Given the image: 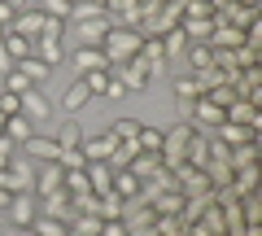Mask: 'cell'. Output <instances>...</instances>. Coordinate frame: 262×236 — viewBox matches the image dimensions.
I'll return each instance as SVG.
<instances>
[{
    "mask_svg": "<svg viewBox=\"0 0 262 236\" xmlns=\"http://www.w3.org/2000/svg\"><path fill=\"white\" fill-rule=\"evenodd\" d=\"M140 39H144V31H136V27H110L105 31V39H101V53H105V66H122V61H131V57L140 53Z\"/></svg>",
    "mask_w": 262,
    "mask_h": 236,
    "instance_id": "cell-1",
    "label": "cell"
},
{
    "mask_svg": "<svg viewBox=\"0 0 262 236\" xmlns=\"http://www.w3.org/2000/svg\"><path fill=\"white\" fill-rule=\"evenodd\" d=\"M188 136H192V123H175L170 132H162V153H158V162H162L166 170L184 166V149H188Z\"/></svg>",
    "mask_w": 262,
    "mask_h": 236,
    "instance_id": "cell-2",
    "label": "cell"
},
{
    "mask_svg": "<svg viewBox=\"0 0 262 236\" xmlns=\"http://www.w3.org/2000/svg\"><path fill=\"white\" fill-rule=\"evenodd\" d=\"M5 184H9V192H35V162L22 149L13 153V162L5 166Z\"/></svg>",
    "mask_w": 262,
    "mask_h": 236,
    "instance_id": "cell-3",
    "label": "cell"
},
{
    "mask_svg": "<svg viewBox=\"0 0 262 236\" xmlns=\"http://www.w3.org/2000/svg\"><path fill=\"white\" fill-rule=\"evenodd\" d=\"M114 79H118L127 92H140V88H149L153 83V70H149V61H140V57H131V61H122V66H114L110 70Z\"/></svg>",
    "mask_w": 262,
    "mask_h": 236,
    "instance_id": "cell-4",
    "label": "cell"
},
{
    "mask_svg": "<svg viewBox=\"0 0 262 236\" xmlns=\"http://www.w3.org/2000/svg\"><path fill=\"white\" fill-rule=\"evenodd\" d=\"M223 118H227V110H223V105H214L210 96H196V101H192V118H188V123H192V127H201V132H214V127L223 123Z\"/></svg>",
    "mask_w": 262,
    "mask_h": 236,
    "instance_id": "cell-5",
    "label": "cell"
},
{
    "mask_svg": "<svg viewBox=\"0 0 262 236\" xmlns=\"http://www.w3.org/2000/svg\"><path fill=\"white\" fill-rule=\"evenodd\" d=\"M122 223H127V236H158V210H153V206L127 210Z\"/></svg>",
    "mask_w": 262,
    "mask_h": 236,
    "instance_id": "cell-6",
    "label": "cell"
},
{
    "mask_svg": "<svg viewBox=\"0 0 262 236\" xmlns=\"http://www.w3.org/2000/svg\"><path fill=\"white\" fill-rule=\"evenodd\" d=\"M223 123H241V127H249V132H258L262 127V110L253 101H245V96H236L232 105H227V118Z\"/></svg>",
    "mask_w": 262,
    "mask_h": 236,
    "instance_id": "cell-7",
    "label": "cell"
},
{
    "mask_svg": "<svg viewBox=\"0 0 262 236\" xmlns=\"http://www.w3.org/2000/svg\"><path fill=\"white\" fill-rule=\"evenodd\" d=\"M5 31H13V35H27V39H35L39 31H44V13L35 9V5H27V9H18L13 13V22Z\"/></svg>",
    "mask_w": 262,
    "mask_h": 236,
    "instance_id": "cell-8",
    "label": "cell"
},
{
    "mask_svg": "<svg viewBox=\"0 0 262 236\" xmlns=\"http://www.w3.org/2000/svg\"><path fill=\"white\" fill-rule=\"evenodd\" d=\"M61 184H66V170L57 166V162H44V166H35V197L61 192Z\"/></svg>",
    "mask_w": 262,
    "mask_h": 236,
    "instance_id": "cell-9",
    "label": "cell"
},
{
    "mask_svg": "<svg viewBox=\"0 0 262 236\" xmlns=\"http://www.w3.org/2000/svg\"><path fill=\"white\" fill-rule=\"evenodd\" d=\"M184 162H188V166H196V170H206V162H210V136L201 132V127H192V136H188Z\"/></svg>",
    "mask_w": 262,
    "mask_h": 236,
    "instance_id": "cell-10",
    "label": "cell"
},
{
    "mask_svg": "<svg viewBox=\"0 0 262 236\" xmlns=\"http://www.w3.org/2000/svg\"><path fill=\"white\" fill-rule=\"evenodd\" d=\"M39 214V197H35V192H13V201H9V219H13V223H31V219H35Z\"/></svg>",
    "mask_w": 262,
    "mask_h": 236,
    "instance_id": "cell-11",
    "label": "cell"
},
{
    "mask_svg": "<svg viewBox=\"0 0 262 236\" xmlns=\"http://www.w3.org/2000/svg\"><path fill=\"white\" fill-rule=\"evenodd\" d=\"M18 149L27 153L31 162H57V153H61L53 136H31V140H27V144H18Z\"/></svg>",
    "mask_w": 262,
    "mask_h": 236,
    "instance_id": "cell-12",
    "label": "cell"
},
{
    "mask_svg": "<svg viewBox=\"0 0 262 236\" xmlns=\"http://www.w3.org/2000/svg\"><path fill=\"white\" fill-rule=\"evenodd\" d=\"M39 214H53V219H75V206H70V192H48V197H39Z\"/></svg>",
    "mask_w": 262,
    "mask_h": 236,
    "instance_id": "cell-13",
    "label": "cell"
},
{
    "mask_svg": "<svg viewBox=\"0 0 262 236\" xmlns=\"http://www.w3.org/2000/svg\"><path fill=\"white\" fill-rule=\"evenodd\" d=\"M88 184H92L96 197L114 192V166H110V162H88Z\"/></svg>",
    "mask_w": 262,
    "mask_h": 236,
    "instance_id": "cell-14",
    "label": "cell"
},
{
    "mask_svg": "<svg viewBox=\"0 0 262 236\" xmlns=\"http://www.w3.org/2000/svg\"><path fill=\"white\" fill-rule=\"evenodd\" d=\"M105 31H110V18H88V22H79V48H101Z\"/></svg>",
    "mask_w": 262,
    "mask_h": 236,
    "instance_id": "cell-15",
    "label": "cell"
},
{
    "mask_svg": "<svg viewBox=\"0 0 262 236\" xmlns=\"http://www.w3.org/2000/svg\"><path fill=\"white\" fill-rule=\"evenodd\" d=\"M214 140L227 144V149H236V144H245V140H258V132H249V127H241V123H219Z\"/></svg>",
    "mask_w": 262,
    "mask_h": 236,
    "instance_id": "cell-16",
    "label": "cell"
},
{
    "mask_svg": "<svg viewBox=\"0 0 262 236\" xmlns=\"http://www.w3.org/2000/svg\"><path fill=\"white\" fill-rule=\"evenodd\" d=\"M79 149H83L88 162H110L114 140H110V132H105V136H83V144H79Z\"/></svg>",
    "mask_w": 262,
    "mask_h": 236,
    "instance_id": "cell-17",
    "label": "cell"
},
{
    "mask_svg": "<svg viewBox=\"0 0 262 236\" xmlns=\"http://www.w3.org/2000/svg\"><path fill=\"white\" fill-rule=\"evenodd\" d=\"M184 61H188L192 75H196V70H210V66H214V48H210V44H188L184 48Z\"/></svg>",
    "mask_w": 262,
    "mask_h": 236,
    "instance_id": "cell-18",
    "label": "cell"
},
{
    "mask_svg": "<svg viewBox=\"0 0 262 236\" xmlns=\"http://www.w3.org/2000/svg\"><path fill=\"white\" fill-rule=\"evenodd\" d=\"M5 136H9L13 144H27L31 136H35V127H31L27 114H9V118H5Z\"/></svg>",
    "mask_w": 262,
    "mask_h": 236,
    "instance_id": "cell-19",
    "label": "cell"
},
{
    "mask_svg": "<svg viewBox=\"0 0 262 236\" xmlns=\"http://www.w3.org/2000/svg\"><path fill=\"white\" fill-rule=\"evenodd\" d=\"M179 27H184L188 44H210V31H214V18H184Z\"/></svg>",
    "mask_w": 262,
    "mask_h": 236,
    "instance_id": "cell-20",
    "label": "cell"
},
{
    "mask_svg": "<svg viewBox=\"0 0 262 236\" xmlns=\"http://www.w3.org/2000/svg\"><path fill=\"white\" fill-rule=\"evenodd\" d=\"M88 101H92V92H88V83H83V79H75V83L66 88V96H61V110H66V114H79V110H83Z\"/></svg>",
    "mask_w": 262,
    "mask_h": 236,
    "instance_id": "cell-21",
    "label": "cell"
},
{
    "mask_svg": "<svg viewBox=\"0 0 262 236\" xmlns=\"http://www.w3.org/2000/svg\"><path fill=\"white\" fill-rule=\"evenodd\" d=\"M22 114L35 123V118H48V114H53V105H48L44 92H35V88H31V92H22Z\"/></svg>",
    "mask_w": 262,
    "mask_h": 236,
    "instance_id": "cell-22",
    "label": "cell"
},
{
    "mask_svg": "<svg viewBox=\"0 0 262 236\" xmlns=\"http://www.w3.org/2000/svg\"><path fill=\"white\" fill-rule=\"evenodd\" d=\"M227 166L241 170V166H258V140H245L236 149H227Z\"/></svg>",
    "mask_w": 262,
    "mask_h": 236,
    "instance_id": "cell-23",
    "label": "cell"
},
{
    "mask_svg": "<svg viewBox=\"0 0 262 236\" xmlns=\"http://www.w3.org/2000/svg\"><path fill=\"white\" fill-rule=\"evenodd\" d=\"M31 53H35V57H39V61H44L48 70H53L57 61H61V57H66V53H61V39H48V35H35V48H31Z\"/></svg>",
    "mask_w": 262,
    "mask_h": 236,
    "instance_id": "cell-24",
    "label": "cell"
},
{
    "mask_svg": "<svg viewBox=\"0 0 262 236\" xmlns=\"http://www.w3.org/2000/svg\"><path fill=\"white\" fill-rule=\"evenodd\" d=\"M53 140H57V149H79V144H83V127H79L75 118H66V123L57 127Z\"/></svg>",
    "mask_w": 262,
    "mask_h": 236,
    "instance_id": "cell-25",
    "label": "cell"
},
{
    "mask_svg": "<svg viewBox=\"0 0 262 236\" xmlns=\"http://www.w3.org/2000/svg\"><path fill=\"white\" fill-rule=\"evenodd\" d=\"M158 166H162V162H158V153H136V158H131V175H136V180H153V175H158Z\"/></svg>",
    "mask_w": 262,
    "mask_h": 236,
    "instance_id": "cell-26",
    "label": "cell"
},
{
    "mask_svg": "<svg viewBox=\"0 0 262 236\" xmlns=\"http://www.w3.org/2000/svg\"><path fill=\"white\" fill-rule=\"evenodd\" d=\"M31 227H35V236H70V223L66 219H53V214H35Z\"/></svg>",
    "mask_w": 262,
    "mask_h": 236,
    "instance_id": "cell-27",
    "label": "cell"
},
{
    "mask_svg": "<svg viewBox=\"0 0 262 236\" xmlns=\"http://www.w3.org/2000/svg\"><path fill=\"white\" fill-rule=\"evenodd\" d=\"M75 66H79V75H88V70H110L101 48H75Z\"/></svg>",
    "mask_w": 262,
    "mask_h": 236,
    "instance_id": "cell-28",
    "label": "cell"
},
{
    "mask_svg": "<svg viewBox=\"0 0 262 236\" xmlns=\"http://www.w3.org/2000/svg\"><path fill=\"white\" fill-rule=\"evenodd\" d=\"M105 219L101 214H75L70 219V236H101Z\"/></svg>",
    "mask_w": 262,
    "mask_h": 236,
    "instance_id": "cell-29",
    "label": "cell"
},
{
    "mask_svg": "<svg viewBox=\"0 0 262 236\" xmlns=\"http://www.w3.org/2000/svg\"><path fill=\"white\" fill-rule=\"evenodd\" d=\"M196 223L206 227L210 236H223V232H227V227H223V206H219V201H210V206L201 210V219H196Z\"/></svg>",
    "mask_w": 262,
    "mask_h": 236,
    "instance_id": "cell-30",
    "label": "cell"
},
{
    "mask_svg": "<svg viewBox=\"0 0 262 236\" xmlns=\"http://www.w3.org/2000/svg\"><path fill=\"white\" fill-rule=\"evenodd\" d=\"M5 53L13 57V61H22V57H31V48H35V39H27V35H13V31H5Z\"/></svg>",
    "mask_w": 262,
    "mask_h": 236,
    "instance_id": "cell-31",
    "label": "cell"
},
{
    "mask_svg": "<svg viewBox=\"0 0 262 236\" xmlns=\"http://www.w3.org/2000/svg\"><path fill=\"white\" fill-rule=\"evenodd\" d=\"M140 192V180L131 175V170H114V197H122V201H131Z\"/></svg>",
    "mask_w": 262,
    "mask_h": 236,
    "instance_id": "cell-32",
    "label": "cell"
},
{
    "mask_svg": "<svg viewBox=\"0 0 262 236\" xmlns=\"http://www.w3.org/2000/svg\"><path fill=\"white\" fill-rule=\"evenodd\" d=\"M13 70H18V75H27L31 83H44V79H48V66H44V61H39L35 53H31V57H22V61H18V66H13Z\"/></svg>",
    "mask_w": 262,
    "mask_h": 236,
    "instance_id": "cell-33",
    "label": "cell"
},
{
    "mask_svg": "<svg viewBox=\"0 0 262 236\" xmlns=\"http://www.w3.org/2000/svg\"><path fill=\"white\" fill-rule=\"evenodd\" d=\"M79 79L88 83V92H92V96H105V92H110V83H114L110 70H88V75H79Z\"/></svg>",
    "mask_w": 262,
    "mask_h": 236,
    "instance_id": "cell-34",
    "label": "cell"
},
{
    "mask_svg": "<svg viewBox=\"0 0 262 236\" xmlns=\"http://www.w3.org/2000/svg\"><path fill=\"white\" fill-rule=\"evenodd\" d=\"M61 192H70V197H79V192H92V184H88V166H83V170H66Z\"/></svg>",
    "mask_w": 262,
    "mask_h": 236,
    "instance_id": "cell-35",
    "label": "cell"
},
{
    "mask_svg": "<svg viewBox=\"0 0 262 236\" xmlns=\"http://www.w3.org/2000/svg\"><path fill=\"white\" fill-rule=\"evenodd\" d=\"M153 210H158V214H179V210H184V192H158V197H153Z\"/></svg>",
    "mask_w": 262,
    "mask_h": 236,
    "instance_id": "cell-36",
    "label": "cell"
},
{
    "mask_svg": "<svg viewBox=\"0 0 262 236\" xmlns=\"http://www.w3.org/2000/svg\"><path fill=\"white\" fill-rule=\"evenodd\" d=\"M96 214L110 223V219H122V197H114V192H105V197H96Z\"/></svg>",
    "mask_w": 262,
    "mask_h": 236,
    "instance_id": "cell-37",
    "label": "cell"
},
{
    "mask_svg": "<svg viewBox=\"0 0 262 236\" xmlns=\"http://www.w3.org/2000/svg\"><path fill=\"white\" fill-rule=\"evenodd\" d=\"M162 48H166V57L175 53V57H184V48H188V35H184V27H170L166 35H162Z\"/></svg>",
    "mask_w": 262,
    "mask_h": 236,
    "instance_id": "cell-38",
    "label": "cell"
},
{
    "mask_svg": "<svg viewBox=\"0 0 262 236\" xmlns=\"http://www.w3.org/2000/svg\"><path fill=\"white\" fill-rule=\"evenodd\" d=\"M136 144H140V153H162V132H158V127H144V123H140Z\"/></svg>",
    "mask_w": 262,
    "mask_h": 236,
    "instance_id": "cell-39",
    "label": "cell"
},
{
    "mask_svg": "<svg viewBox=\"0 0 262 236\" xmlns=\"http://www.w3.org/2000/svg\"><path fill=\"white\" fill-rule=\"evenodd\" d=\"M136 136H140V123H136V118H114L110 140H136Z\"/></svg>",
    "mask_w": 262,
    "mask_h": 236,
    "instance_id": "cell-40",
    "label": "cell"
},
{
    "mask_svg": "<svg viewBox=\"0 0 262 236\" xmlns=\"http://www.w3.org/2000/svg\"><path fill=\"white\" fill-rule=\"evenodd\" d=\"M0 88H5V92H13V96H22V92H31V79L27 75H18V70H9V75H0Z\"/></svg>",
    "mask_w": 262,
    "mask_h": 236,
    "instance_id": "cell-41",
    "label": "cell"
},
{
    "mask_svg": "<svg viewBox=\"0 0 262 236\" xmlns=\"http://www.w3.org/2000/svg\"><path fill=\"white\" fill-rule=\"evenodd\" d=\"M188 223L179 214H158V236H184Z\"/></svg>",
    "mask_w": 262,
    "mask_h": 236,
    "instance_id": "cell-42",
    "label": "cell"
},
{
    "mask_svg": "<svg viewBox=\"0 0 262 236\" xmlns=\"http://www.w3.org/2000/svg\"><path fill=\"white\" fill-rule=\"evenodd\" d=\"M57 166H61V170H83L88 158H83V149H61V153H57Z\"/></svg>",
    "mask_w": 262,
    "mask_h": 236,
    "instance_id": "cell-43",
    "label": "cell"
},
{
    "mask_svg": "<svg viewBox=\"0 0 262 236\" xmlns=\"http://www.w3.org/2000/svg\"><path fill=\"white\" fill-rule=\"evenodd\" d=\"M179 5H184V18H214L210 0H179Z\"/></svg>",
    "mask_w": 262,
    "mask_h": 236,
    "instance_id": "cell-44",
    "label": "cell"
},
{
    "mask_svg": "<svg viewBox=\"0 0 262 236\" xmlns=\"http://www.w3.org/2000/svg\"><path fill=\"white\" fill-rule=\"evenodd\" d=\"M175 96H179V101H196V83H192V75H179V79H175Z\"/></svg>",
    "mask_w": 262,
    "mask_h": 236,
    "instance_id": "cell-45",
    "label": "cell"
},
{
    "mask_svg": "<svg viewBox=\"0 0 262 236\" xmlns=\"http://www.w3.org/2000/svg\"><path fill=\"white\" fill-rule=\"evenodd\" d=\"M0 114H5V118H9V114H22V96H13V92L0 88Z\"/></svg>",
    "mask_w": 262,
    "mask_h": 236,
    "instance_id": "cell-46",
    "label": "cell"
},
{
    "mask_svg": "<svg viewBox=\"0 0 262 236\" xmlns=\"http://www.w3.org/2000/svg\"><path fill=\"white\" fill-rule=\"evenodd\" d=\"M61 31H66V22H61V18H48V13H44V31H39V35H48V39H61Z\"/></svg>",
    "mask_w": 262,
    "mask_h": 236,
    "instance_id": "cell-47",
    "label": "cell"
},
{
    "mask_svg": "<svg viewBox=\"0 0 262 236\" xmlns=\"http://www.w3.org/2000/svg\"><path fill=\"white\" fill-rule=\"evenodd\" d=\"M13 153H18V144H13L9 136H0V170H5V166L13 162Z\"/></svg>",
    "mask_w": 262,
    "mask_h": 236,
    "instance_id": "cell-48",
    "label": "cell"
},
{
    "mask_svg": "<svg viewBox=\"0 0 262 236\" xmlns=\"http://www.w3.org/2000/svg\"><path fill=\"white\" fill-rule=\"evenodd\" d=\"M101 236H127V223H122V219H110V223L101 227Z\"/></svg>",
    "mask_w": 262,
    "mask_h": 236,
    "instance_id": "cell-49",
    "label": "cell"
},
{
    "mask_svg": "<svg viewBox=\"0 0 262 236\" xmlns=\"http://www.w3.org/2000/svg\"><path fill=\"white\" fill-rule=\"evenodd\" d=\"M13 66H18V61H13V57H9V53H5V44H0V75H9V70H13Z\"/></svg>",
    "mask_w": 262,
    "mask_h": 236,
    "instance_id": "cell-50",
    "label": "cell"
},
{
    "mask_svg": "<svg viewBox=\"0 0 262 236\" xmlns=\"http://www.w3.org/2000/svg\"><path fill=\"white\" fill-rule=\"evenodd\" d=\"M9 236H35V227H31V223H22V227L13 223V227H9Z\"/></svg>",
    "mask_w": 262,
    "mask_h": 236,
    "instance_id": "cell-51",
    "label": "cell"
},
{
    "mask_svg": "<svg viewBox=\"0 0 262 236\" xmlns=\"http://www.w3.org/2000/svg\"><path fill=\"white\" fill-rule=\"evenodd\" d=\"M9 22H13V9L5 5V0H0V27H9Z\"/></svg>",
    "mask_w": 262,
    "mask_h": 236,
    "instance_id": "cell-52",
    "label": "cell"
},
{
    "mask_svg": "<svg viewBox=\"0 0 262 236\" xmlns=\"http://www.w3.org/2000/svg\"><path fill=\"white\" fill-rule=\"evenodd\" d=\"M5 5H9V9H13V13H18V9H27L31 0H5Z\"/></svg>",
    "mask_w": 262,
    "mask_h": 236,
    "instance_id": "cell-53",
    "label": "cell"
},
{
    "mask_svg": "<svg viewBox=\"0 0 262 236\" xmlns=\"http://www.w3.org/2000/svg\"><path fill=\"white\" fill-rule=\"evenodd\" d=\"M241 5H253V9H258V0H241Z\"/></svg>",
    "mask_w": 262,
    "mask_h": 236,
    "instance_id": "cell-54",
    "label": "cell"
},
{
    "mask_svg": "<svg viewBox=\"0 0 262 236\" xmlns=\"http://www.w3.org/2000/svg\"><path fill=\"white\" fill-rule=\"evenodd\" d=\"M162 5H175V0H162Z\"/></svg>",
    "mask_w": 262,
    "mask_h": 236,
    "instance_id": "cell-55",
    "label": "cell"
},
{
    "mask_svg": "<svg viewBox=\"0 0 262 236\" xmlns=\"http://www.w3.org/2000/svg\"><path fill=\"white\" fill-rule=\"evenodd\" d=\"M0 39H5V27H0Z\"/></svg>",
    "mask_w": 262,
    "mask_h": 236,
    "instance_id": "cell-56",
    "label": "cell"
}]
</instances>
